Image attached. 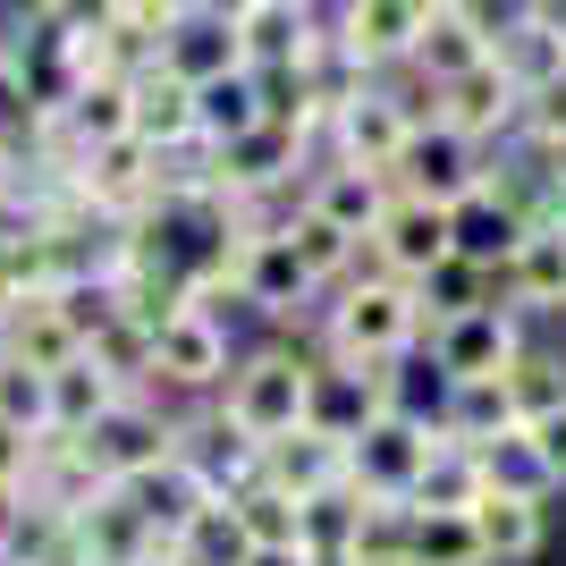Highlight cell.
<instances>
[{
  "instance_id": "836d02e7",
  "label": "cell",
  "mask_w": 566,
  "mask_h": 566,
  "mask_svg": "<svg viewBox=\"0 0 566 566\" xmlns=\"http://www.w3.org/2000/svg\"><path fill=\"white\" fill-rule=\"evenodd\" d=\"M516 144L533 153V161L566 169V69L549 76V85H533L524 94V118H516Z\"/></svg>"
},
{
  "instance_id": "9a60e30c",
  "label": "cell",
  "mask_w": 566,
  "mask_h": 566,
  "mask_svg": "<svg viewBox=\"0 0 566 566\" xmlns=\"http://www.w3.org/2000/svg\"><path fill=\"white\" fill-rule=\"evenodd\" d=\"M499 43V25H491V0H473V9H431L423 34H415V60L406 69L423 76V85H449V76L482 69Z\"/></svg>"
},
{
  "instance_id": "2e32d148",
  "label": "cell",
  "mask_w": 566,
  "mask_h": 566,
  "mask_svg": "<svg viewBox=\"0 0 566 566\" xmlns=\"http://www.w3.org/2000/svg\"><path fill=\"white\" fill-rule=\"evenodd\" d=\"M262 482L305 507V499H322V491L347 482V440H331V431H313V423L280 431V440H262Z\"/></svg>"
},
{
  "instance_id": "3957f363",
  "label": "cell",
  "mask_w": 566,
  "mask_h": 566,
  "mask_svg": "<svg viewBox=\"0 0 566 566\" xmlns=\"http://www.w3.org/2000/svg\"><path fill=\"white\" fill-rule=\"evenodd\" d=\"M431 449H440L431 415H373V423L347 440V491H364V499H415Z\"/></svg>"
},
{
  "instance_id": "30bf717a",
  "label": "cell",
  "mask_w": 566,
  "mask_h": 566,
  "mask_svg": "<svg viewBox=\"0 0 566 566\" xmlns=\"http://www.w3.org/2000/svg\"><path fill=\"white\" fill-rule=\"evenodd\" d=\"M178 465H187L212 499H237V491H254V482H262V440H245L220 406H203V415L178 423Z\"/></svg>"
},
{
  "instance_id": "d6986e66",
  "label": "cell",
  "mask_w": 566,
  "mask_h": 566,
  "mask_svg": "<svg viewBox=\"0 0 566 566\" xmlns=\"http://www.w3.org/2000/svg\"><path fill=\"white\" fill-rule=\"evenodd\" d=\"M0 355L51 380V373H69L76 355H85V338H76V322L60 313V296H25V305L9 313V338H0Z\"/></svg>"
},
{
  "instance_id": "c3c4849f",
  "label": "cell",
  "mask_w": 566,
  "mask_h": 566,
  "mask_svg": "<svg viewBox=\"0 0 566 566\" xmlns=\"http://www.w3.org/2000/svg\"><path fill=\"white\" fill-rule=\"evenodd\" d=\"M431 9H473V0H431Z\"/></svg>"
},
{
  "instance_id": "681fc988",
  "label": "cell",
  "mask_w": 566,
  "mask_h": 566,
  "mask_svg": "<svg viewBox=\"0 0 566 566\" xmlns=\"http://www.w3.org/2000/svg\"><path fill=\"white\" fill-rule=\"evenodd\" d=\"M313 566H355V558H313Z\"/></svg>"
},
{
  "instance_id": "ffe728a7",
  "label": "cell",
  "mask_w": 566,
  "mask_h": 566,
  "mask_svg": "<svg viewBox=\"0 0 566 566\" xmlns=\"http://www.w3.org/2000/svg\"><path fill=\"white\" fill-rule=\"evenodd\" d=\"M389 195H398V178H380V169H355V161H338V169H322L313 178V212L322 220H338V229L355 237V245H373V229H380V212H389Z\"/></svg>"
},
{
  "instance_id": "4316f807",
  "label": "cell",
  "mask_w": 566,
  "mask_h": 566,
  "mask_svg": "<svg viewBox=\"0 0 566 566\" xmlns=\"http://www.w3.org/2000/svg\"><path fill=\"white\" fill-rule=\"evenodd\" d=\"M280 237L296 245V262H305V280H313V287H338V280L355 271V254H364V245H355L338 220H322L313 203H296V220H280Z\"/></svg>"
},
{
  "instance_id": "f5cc1de1",
  "label": "cell",
  "mask_w": 566,
  "mask_h": 566,
  "mask_svg": "<svg viewBox=\"0 0 566 566\" xmlns=\"http://www.w3.org/2000/svg\"><path fill=\"white\" fill-rule=\"evenodd\" d=\"M169 566H195V558H169Z\"/></svg>"
},
{
  "instance_id": "484cf974",
  "label": "cell",
  "mask_w": 566,
  "mask_h": 566,
  "mask_svg": "<svg viewBox=\"0 0 566 566\" xmlns=\"http://www.w3.org/2000/svg\"><path fill=\"white\" fill-rule=\"evenodd\" d=\"M482 491H516V499H558V482H549V465H542V449H533V431H499V440H482Z\"/></svg>"
},
{
  "instance_id": "8992f818",
  "label": "cell",
  "mask_w": 566,
  "mask_h": 566,
  "mask_svg": "<svg viewBox=\"0 0 566 566\" xmlns=\"http://www.w3.org/2000/svg\"><path fill=\"white\" fill-rule=\"evenodd\" d=\"M229 331H220V313H195V305H178L153 331V398L161 389H178V398H212L220 380H229Z\"/></svg>"
},
{
  "instance_id": "44dd1931",
  "label": "cell",
  "mask_w": 566,
  "mask_h": 566,
  "mask_svg": "<svg viewBox=\"0 0 566 566\" xmlns=\"http://www.w3.org/2000/svg\"><path fill=\"white\" fill-rule=\"evenodd\" d=\"M60 127H69L76 153H102V144H127L136 136V102H127V76H85L69 102H60Z\"/></svg>"
},
{
  "instance_id": "d590c367",
  "label": "cell",
  "mask_w": 566,
  "mask_h": 566,
  "mask_svg": "<svg viewBox=\"0 0 566 566\" xmlns=\"http://www.w3.org/2000/svg\"><path fill=\"white\" fill-rule=\"evenodd\" d=\"M178 558H195V566H245V533H237L229 499H203V507H195V524L178 533Z\"/></svg>"
},
{
  "instance_id": "f546056e",
  "label": "cell",
  "mask_w": 566,
  "mask_h": 566,
  "mask_svg": "<svg viewBox=\"0 0 566 566\" xmlns=\"http://www.w3.org/2000/svg\"><path fill=\"white\" fill-rule=\"evenodd\" d=\"M415 296H423V322H457V313H473V305H507L499 271H491V262H465V254H449Z\"/></svg>"
},
{
  "instance_id": "e575fe53",
  "label": "cell",
  "mask_w": 566,
  "mask_h": 566,
  "mask_svg": "<svg viewBox=\"0 0 566 566\" xmlns=\"http://www.w3.org/2000/svg\"><path fill=\"white\" fill-rule=\"evenodd\" d=\"M237 533H245V549H305L296 542V499L271 491V482H254V491H237Z\"/></svg>"
},
{
  "instance_id": "cb8c5ba5",
  "label": "cell",
  "mask_w": 566,
  "mask_h": 566,
  "mask_svg": "<svg viewBox=\"0 0 566 566\" xmlns=\"http://www.w3.org/2000/svg\"><path fill=\"white\" fill-rule=\"evenodd\" d=\"M245 127H262V76L254 69H237V76H220V85H195V136L212 144H237Z\"/></svg>"
},
{
  "instance_id": "7402d4cb",
  "label": "cell",
  "mask_w": 566,
  "mask_h": 566,
  "mask_svg": "<svg viewBox=\"0 0 566 566\" xmlns=\"http://www.w3.org/2000/svg\"><path fill=\"white\" fill-rule=\"evenodd\" d=\"M431 431H440V440H457V449H482V440H499V431H516L507 373H499V380H449V389H440Z\"/></svg>"
},
{
  "instance_id": "8fae6325",
  "label": "cell",
  "mask_w": 566,
  "mask_h": 566,
  "mask_svg": "<svg viewBox=\"0 0 566 566\" xmlns=\"http://www.w3.org/2000/svg\"><path fill=\"white\" fill-rule=\"evenodd\" d=\"M482 178H491V169H482V144H465L457 127H440V118H423L398 153V195H423V203H457V195H473Z\"/></svg>"
},
{
  "instance_id": "7bdbcfd3",
  "label": "cell",
  "mask_w": 566,
  "mask_h": 566,
  "mask_svg": "<svg viewBox=\"0 0 566 566\" xmlns=\"http://www.w3.org/2000/svg\"><path fill=\"white\" fill-rule=\"evenodd\" d=\"M187 9H195V18H229V25H237L245 9H254V0H187Z\"/></svg>"
},
{
  "instance_id": "7c38bea8",
  "label": "cell",
  "mask_w": 566,
  "mask_h": 566,
  "mask_svg": "<svg viewBox=\"0 0 566 566\" xmlns=\"http://www.w3.org/2000/svg\"><path fill=\"white\" fill-rule=\"evenodd\" d=\"M423 18H431V0H347V18H338V51H347V69L355 76L406 69Z\"/></svg>"
},
{
  "instance_id": "816d5d0a",
  "label": "cell",
  "mask_w": 566,
  "mask_h": 566,
  "mask_svg": "<svg viewBox=\"0 0 566 566\" xmlns=\"http://www.w3.org/2000/svg\"><path fill=\"white\" fill-rule=\"evenodd\" d=\"M287 9H305V18H313V0H287Z\"/></svg>"
},
{
  "instance_id": "83f0119b",
  "label": "cell",
  "mask_w": 566,
  "mask_h": 566,
  "mask_svg": "<svg viewBox=\"0 0 566 566\" xmlns=\"http://www.w3.org/2000/svg\"><path fill=\"white\" fill-rule=\"evenodd\" d=\"M406 566H491V558L473 542L465 507H415V524H406Z\"/></svg>"
},
{
  "instance_id": "f6af8a7d",
  "label": "cell",
  "mask_w": 566,
  "mask_h": 566,
  "mask_svg": "<svg viewBox=\"0 0 566 566\" xmlns=\"http://www.w3.org/2000/svg\"><path fill=\"white\" fill-rule=\"evenodd\" d=\"M0 203H18V153L0 144Z\"/></svg>"
},
{
  "instance_id": "bcb514c9",
  "label": "cell",
  "mask_w": 566,
  "mask_h": 566,
  "mask_svg": "<svg viewBox=\"0 0 566 566\" xmlns=\"http://www.w3.org/2000/svg\"><path fill=\"white\" fill-rule=\"evenodd\" d=\"M542 220H558V229H566V169L549 178V212H542Z\"/></svg>"
},
{
  "instance_id": "277c9868",
  "label": "cell",
  "mask_w": 566,
  "mask_h": 566,
  "mask_svg": "<svg viewBox=\"0 0 566 566\" xmlns=\"http://www.w3.org/2000/svg\"><path fill=\"white\" fill-rule=\"evenodd\" d=\"M423 347H431V373L440 380H499L524 355V313L516 305H473L457 322H431Z\"/></svg>"
},
{
  "instance_id": "5b68a950",
  "label": "cell",
  "mask_w": 566,
  "mask_h": 566,
  "mask_svg": "<svg viewBox=\"0 0 566 566\" xmlns=\"http://www.w3.org/2000/svg\"><path fill=\"white\" fill-rule=\"evenodd\" d=\"M220 280H229V296H237V305L271 313V322H287V313H296V305L313 296L305 262H296V245H287L280 229H237V245L220 254Z\"/></svg>"
},
{
  "instance_id": "ac0fdd59",
  "label": "cell",
  "mask_w": 566,
  "mask_h": 566,
  "mask_svg": "<svg viewBox=\"0 0 566 566\" xmlns=\"http://www.w3.org/2000/svg\"><path fill=\"white\" fill-rule=\"evenodd\" d=\"M127 102H136V144L144 153H178V144H203L195 136V85L178 69H153L144 76H127Z\"/></svg>"
},
{
  "instance_id": "f35d334b",
  "label": "cell",
  "mask_w": 566,
  "mask_h": 566,
  "mask_svg": "<svg viewBox=\"0 0 566 566\" xmlns=\"http://www.w3.org/2000/svg\"><path fill=\"white\" fill-rule=\"evenodd\" d=\"M34 9H43V18L60 25L69 43H85V34H102V25L118 18V0H34Z\"/></svg>"
},
{
  "instance_id": "60d3db41",
  "label": "cell",
  "mask_w": 566,
  "mask_h": 566,
  "mask_svg": "<svg viewBox=\"0 0 566 566\" xmlns=\"http://www.w3.org/2000/svg\"><path fill=\"white\" fill-rule=\"evenodd\" d=\"M34 440H43V431H25V423H9V415H0V482H18V491H25V465H34Z\"/></svg>"
},
{
  "instance_id": "7a4b0ae2",
  "label": "cell",
  "mask_w": 566,
  "mask_h": 566,
  "mask_svg": "<svg viewBox=\"0 0 566 566\" xmlns=\"http://www.w3.org/2000/svg\"><path fill=\"white\" fill-rule=\"evenodd\" d=\"M305 398H313V355L305 347H254L237 355L229 380H220V415H229L245 440H280V431L305 423Z\"/></svg>"
},
{
  "instance_id": "74e56055",
  "label": "cell",
  "mask_w": 566,
  "mask_h": 566,
  "mask_svg": "<svg viewBox=\"0 0 566 566\" xmlns=\"http://www.w3.org/2000/svg\"><path fill=\"white\" fill-rule=\"evenodd\" d=\"M0 415L25 431H51V398H43V373H25V364H9L0 355Z\"/></svg>"
},
{
  "instance_id": "7dc6e473",
  "label": "cell",
  "mask_w": 566,
  "mask_h": 566,
  "mask_svg": "<svg viewBox=\"0 0 566 566\" xmlns=\"http://www.w3.org/2000/svg\"><path fill=\"white\" fill-rule=\"evenodd\" d=\"M9 313H18V305H9V296H0V338H9Z\"/></svg>"
},
{
  "instance_id": "f907efd6",
  "label": "cell",
  "mask_w": 566,
  "mask_h": 566,
  "mask_svg": "<svg viewBox=\"0 0 566 566\" xmlns=\"http://www.w3.org/2000/svg\"><path fill=\"white\" fill-rule=\"evenodd\" d=\"M127 9H144V0H118V18H127Z\"/></svg>"
},
{
  "instance_id": "6da1fadb",
  "label": "cell",
  "mask_w": 566,
  "mask_h": 566,
  "mask_svg": "<svg viewBox=\"0 0 566 566\" xmlns=\"http://www.w3.org/2000/svg\"><path fill=\"white\" fill-rule=\"evenodd\" d=\"M423 296H415V280H389V271H364V280H338V305L331 322H322V347L338 355V364H364V373H380V364H406V355L423 347Z\"/></svg>"
},
{
  "instance_id": "4fadbf2b",
  "label": "cell",
  "mask_w": 566,
  "mask_h": 566,
  "mask_svg": "<svg viewBox=\"0 0 566 566\" xmlns=\"http://www.w3.org/2000/svg\"><path fill=\"white\" fill-rule=\"evenodd\" d=\"M499 287H507V305H516L524 322H566V229L558 220H533V229L516 237Z\"/></svg>"
},
{
  "instance_id": "f1b7e54d",
  "label": "cell",
  "mask_w": 566,
  "mask_h": 566,
  "mask_svg": "<svg viewBox=\"0 0 566 566\" xmlns=\"http://www.w3.org/2000/svg\"><path fill=\"white\" fill-rule=\"evenodd\" d=\"M43 398H51V431H94L102 415L127 398V389H118L111 373H94V364L76 355L69 373H51V380H43Z\"/></svg>"
},
{
  "instance_id": "4dcf8cb0",
  "label": "cell",
  "mask_w": 566,
  "mask_h": 566,
  "mask_svg": "<svg viewBox=\"0 0 566 566\" xmlns=\"http://www.w3.org/2000/svg\"><path fill=\"white\" fill-rule=\"evenodd\" d=\"M355 524H364V491H322L296 507V542H305V558H347L355 549Z\"/></svg>"
},
{
  "instance_id": "ab89813d",
  "label": "cell",
  "mask_w": 566,
  "mask_h": 566,
  "mask_svg": "<svg viewBox=\"0 0 566 566\" xmlns=\"http://www.w3.org/2000/svg\"><path fill=\"white\" fill-rule=\"evenodd\" d=\"M533 449H542V465H549V482L566 491V406H549V415H533Z\"/></svg>"
},
{
  "instance_id": "e0dca14e",
  "label": "cell",
  "mask_w": 566,
  "mask_h": 566,
  "mask_svg": "<svg viewBox=\"0 0 566 566\" xmlns=\"http://www.w3.org/2000/svg\"><path fill=\"white\" fill-rule=\"evenodd\" d=\"M465 516H473V542H482V558H491V566H533L549 549V507H542V499L482 491Z\"/></svg>"
},
{
  "instance_id": "5bb4252c",
  "label": "cell",
  "mask_w": 566,
  "mask_h": 566,
  "mask_svg": "<svg viewBox=\"0 0 566 566\" xmlns=\"http://www.w3.org/2000/svg\"><path fill=\"white\" fill-rule=\"evenodd\" d=\"M516 118H524V85L499 69V60H482V69H465V76L440 85V127H457L465 144L516 136Z\"/></svg>"
},
{
  "instance_id": "52a82bcc",
  "label": "cell",
  "mask_w": 566,
  "mask_h": 566,
  "mask_svg": "<svg viewBox=\"0 0 566 566\" xmlns=\"http://www.w3.org/2000/svg\"><path fill=\"white\" fill-rule=\"evenodd\" d=\"M423 118H415V102L406 94H389V85H355L347 102H338V118H331V136H338V161H355V169H380V178H398V153H406V136H415Z\"/></svg>"
},
{
  "instance_id": "ee69618b",
  "label": "cell",
  "mask_w": 566,
  "mask_h": 566,
  "mask_svg": "<svg viewBox=\"0 0 566 566\" xmlns=\"http://www.w3.org/2000/svg\"><path fill=\"white\" fill-rule=\"evenodd\" d=\"M245 566H313L305 549H245Z\"/></svg>"
},
{
  "instance_id": "603a6c76",
  "label": "cell",
  "mask_w": 566,
  "mask_h": 566,
  "mask_svg": "<svg viewBox=\"0 0 566 566\" xmlns=\"http://www.w3.org/2000/svg\"><path fill=\"white\" fill-rule=\"evenodd\" d=\"M161 69H178L187 85H220V76L245 69V43H237L229 18H195V9H187V25L161 43Z\"/></svg>"
},
{
  "instance_id": "9c48e42d",
  "label": "cell",
  "mask_w": 566,
  "mask_h": 566,
  "mask_svg": "<svg viewBox=\"0 0 566 566\" xmlns=\"http://www.w3.org/2000/svg\"><path fill=\"white\" fill-rule=\"evenodd\" d=\"M457 254V229H449V203H423V195H389V212L373 229V262L389 280H415L423 287L440 262Z\"/></svg>"
},
{
  "instance_id": "d6a6232c",
  "label": "cell",
  "mask_w": 566,
  "mask_h": 566,
  "mask_svg": "<svg viewBox=\"0 0 566 566\" xmlns=\"http://www.w3.org/2000/svg\"><path fill=\"white\" fill-rule=\"evenodd\" d=\"M473 499H482V457H473V449H457V440H440L406 507H473Z\"/></svg>"
},
{
  "instance_id": "ba28073f",
  "label": "cell",
  "mask_w": 566,
  "mask_h": 566,
  "mask_svg": "<svg viewBox=\"0 0 566 566\" xmlns=\"http://www.w3.org/2000/svg\"><path fill=\"white\" fill-rule=\"evenodd\" d=\"M69 440L102 465V482H127V473L169 465V457H178V423H169L153 398H118L94 431H69Z\"/></svg>"
},
{
  "instance_id": "b9f144b4",
  "label": "cell",
  "mask_w": 566,
  "mask_h": 566,
  "mask_svg": "<svg viewBox=\"0 0 566 566\" xmlns=\"http://www.w3.org/2000/svg\"><path fill=\"white\" fill-rule=\"evenodd\" d=\"M18 524H25V491L0 482V566H9V549H18Z\"/></svg>"
},
{
  "instance_id": "1f68e13d",
  "label": "cell",
  "mask_w": 566,
  "mask_h": 566,
  "mask_svg": "<svg viewBox=\"0 0 566 566\" xmlns=\"http://www.w3.org/2000/svg\"><path fill=\"white\" fill-rule=\"evenodd\" d=\"M507 406H516V423L566 406V347H533V338H524V355L507 364Z\"/></svg>"
},
{
  "instance_id": "d4e9b609",
  "label": "cell",
  "mask_w": 566,
  "mask_h": 566,
  "mask_svg": "<svg viewBox=\"0 0 566 566\" xmlns=\"http://www.w3.org/2000/svg\"><path fill=\"white\" fill-rule=\"evenodd\" d=\"M85 364H94V373H111L127 398H153V331H144V322H127V313H111V322L85 338Z\"/></svg>"
},
{
  "instance_id": "8d00e7d4",
  "label": "cell",
  "mask_w": 566,
  "mask_h": 566,
  "mask_svg": "<svg viewBox=\"0 0 566 566\" xmlns=\"http://www.w3.org/2000/svg\"><path fill=\"white\" fill-rule=\"evenodd\" d=\"M406 524H415V507L406 499H364V524H355V566H406Z\"/></svg>"
}]
</instances>
